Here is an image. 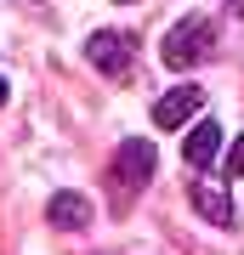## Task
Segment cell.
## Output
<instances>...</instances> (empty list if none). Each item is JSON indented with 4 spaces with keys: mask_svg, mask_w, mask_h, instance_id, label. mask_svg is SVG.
I'll use <instances>...</instances> for the list:
<instances>
[{
    "mask_svg": "<svg viewBox=\"0 0 244 255\" xmlns=\"http://www.w3.org/2000/svg\"><path fill=\"white\" fill-rule=\"evenodd\" d=\"M210 51H216V23L210 17H188V23H176L171 34H165V63L171 68H193V63H205Z\"/></svg>",
    "mask_w": 244,
    "mask_h": 255,
    "instance_id": "6da1fadb",
    "label": "cell"
},
{
    "mask_svg": "<svg viewBox=\"0 0 244 255\" xmlns=\"http://www.w3.org/2000/svg\"><path fill=\"white\" fill-rule=\"evenodd\" d=\"M131 51H136V40L125 34V28H97V34L85 40L91 68H102V74H125L131 68Z\"/></svg>",
    "mask_w": 244,
    "mask_h": 255,
    "instance_id": "7a4b0ae2",
    "label": "cell"
},
{
    "mask_svg": "<svg viewBox=\"0 0 244 255\" xmlns=\"http://www.w3.org/2000/svg\"><path fill=\"white\" fill-rule=\"evenodd\" d=\"M199 108H205V91H199V85H176V91H165L154 102V125L159 130H182Z\"/></svg>",
    "mask_w": 244,
    "mask_h": 255,
    "instance_id": "3957f363",
    "label": "cell"
},
{
    "mask_svg": "<svg viewBox=\"0 0 244 255\" xmlns=\"http://www.w3.org/2000/svg\"><path fill=\"white\" fill-rule=\"evenodd\" d=\"M91 199L85 193H74V187H63V193H51V227H63V233H85L91 227Z\"/></svg>",
    "mask_w": 244,
    "mask_h": 255,
    "instance_id": "277c9868",
    "label": "cell"
},
{
    "mask_svg": "<svg viewBox=\"0 0 244 255\" xmlns=\"http://www.w3.org/2000/svg\"><path fill=\"white\" fill-rule=\"evenodd\" d=\"M154 176V142H119V164H114V182L136 187Z\"/></svg>",
    "mask_w": 244,
    "mask_h": 255,
    "instance_id": "5b68a950",
    "label": "cell"
},
{
    "mask_svg": "<svg viewBox=\"0 0 244 255\" xmlns=\"http://www.w3.org/2000/svg\"><path fill=\"white\" fill-rule=\"evenodd\" d=\"M216 153H222V125L216 119H199V125L188 130V142H182V159H188L193 170H205Z\"/></svg>",
    "mask_w": 244,
    "mask_h": 255,
    "instance_id": "8992f818",
    "label": "cell"
},
{
    "mask_svg": "<svg viewBox=\"0 0 244 255\" xmlns=\"http://www.w3.org/2000/svg\"><path fill=\"white\" fill-rule=\"evenodd\" d=\"M193 210L210 227H239V210H233V193L227 187H193Z\"/></svg>",
    "mask_w": 244,
    "mask_h": 255,
    "instance_id": "52a82bcc",
    "label": "cell"
},
{
    "mask_svg": "<svg viewBox=\"0 0 244 255\" xmlns=\"http://www.w3.org/2000/svg\"><path fill=\"white\" fill-rule=\"evenodd\" d=\"M227 176H244V136H233V147H227Z\"/></svg>",
    "mask_w": 244,
    "mask_h": 255,
    "instance_id": "ba28073f",
    "label": "cell"
},
{
    "mask_svg": "<svg viewBox=\"0 0 244 255\" xmlns=\"http://www.w3.org/2000/svg\"><path fill=\"white\" fill-rule=\"evenodd\" d=\"M0 102H6V80H0Z\"/></svg>",
    "mask_w": 244,
    "mask_h": 255,
    "instance_id": "9c48e42d",
    "label": "cell"
},
{
    "mask_svg": "<svg viewBox=\"0 0 244 255\" xmlns=\"http://www.w3.org/2000/svg\"><path fill=\"white\" fill-rule=\"evenodd\" d=\"M119 6H125V0H119Z\"/></svg>",
    "mask_w": 244,
    "mask_h": 255,
    "instance_id": "30bf717a",
    "label": "cell"
}]
</instances>
